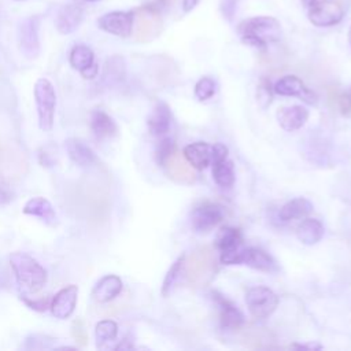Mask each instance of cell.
<instances>
[{
	"mask_svg": "<svg viewBox=\"0 0 351 351\" xmlns=\"http://www.w3.org/2000/svg\"><path fill=\"white\" fill-rule=\"evenodd\" d=\"M237 33L243 43L263 49L269 44L281 40L282 29L277 18L258 15L241 21L237 26Z\"/></svg>",
	"mask_w": 351,
	"mask_h": 351,
	"instance_id": "1",
	"label": "cell"
},
{
	"mask_svg": "<svg viewBox=\"0 0 351 351\" xmlns=\"http://www.w3.org/2000/svg\"><path fill=\"white\" fill-rule=\"evenodd\" d=\"M10 263L16 282L23 292L36 293L47 282V270L29 254L16 251L11 254Z\"/></svg>",
	"mask_w": 351,
	"mask_h": 351,
	"instance_id": "2",
	"label": "cell"
},
{
	"mask_svg": "<svg viewBox=\"0 0 351 351\" xmlns=\"http://www.w3.org/2000/svg\"><path fill=\"white\" fill-rule=\"evenodd\" d=\"M184 271L188 281L195 287L206 285L215 274V256L207 247L195 250L186 259L184 258Z\"/></svg>",
	"mask_w": 351,
	"mask_h": 351,
	"instance_id": "3",
	"label": "cell"
},
{
	"mask_svg": "<svg viewBox=\"0 0 351 351\" xmlns=\"http://www.w3.org/2000/svg\"><path fill=\"white\" fill-rule=\"evenodd\" d=\"M34 100L38 115V126L44 132L52 130L55 107H56V93L55 88L47 78H38L34 85Z\"/></svg>",
	"mask_w": 351,
	"mask_h": 351,
	"instance_id": "4",
	"label": "cell"
},
{
	"mask_svg": "<svg viewBox=\"0 0 351 351\" xmlns=\"http://www.w3.org/2000/svg\"><path fill=\"white\" fill-rule=\"evenodd\" d=\"M245 303L251 315L262 319L269 317L276 310L278 298L267 287H254L247 291Z\"/></svg>",
	"mask_w": 351,
	"mask_h": 351,
	"instance_id": "5",
	"label": "cell"
},
{
	"mask_svg": "<svg viewBox=\"0 0 351 351\" xmlns=\"http://www.w3.org/2000/svg\"><path fill=\"white\" fill-rule=\"evenodd\" d=\"M344 16L343 7L335 0L315 1L308 7L307 18L317 27H329L341 22Z\"/></svg>",
	"mask_w": 351,
	"mask_h": 351,
	"instance_id": "6",
	"label": "cell"
},
{
	"mask_svg": "<svg viewBox=\"0 0 351 351\" xmlns=\"http://www.w3.org/2000/svg\"><path fill=\"white\" fill-rule=\"evenodd\" d=\"M40 16H29L23 19L18 26V43L19 49L27 59H36L40 53V38H38Z\"/></svg>",
	"mask_w": 351,
	"mask_h": 351,
	"instance_id": "7",
	"label": "cell"
},
{
	"mask_svg": "<svg viewBox=\"0 0 351 351\" xmlns=\"http://www.w3.org/2000/svg\"><path fill=\"white\" fill-rule=\"evenodd\" d=\"M215 245L221 251V262L225 265L239 263L241 254V234L236 228H222L215 239Z\"/></svg>",
	"mask_w": 351,
	"mask_h": 351,
	"instance_id": "8",
	"label": "cell"
},
{
	"mask_svg": "<svg viewBox=\"0 0 351 351\" xmlns=\"http://www.w3.org/2000/svg\"><path fill=\"white\" fill-rule=\"evenodd\" d=\"M134 11H112L97 19V26L114 36L126 38L132 34L134 26Z\"/></svg>",
	"mask_w": 351,
	"mask_h": 351,
	"instance_id": "9",
	"label": "cell"
},
{
	"mask_svg": "<svg viewBox=\"0 0 351 351\" xmlns=\"http://www.w3.org/2000/svg\"><path fill=\"white\" fill-rule=\"evenodd\" d=\"M223 218V208L214 203H204L197 206L192 213V228L197 233L211 230Z\"/></svg>",
	"mask_w": 351,
	"mask_h": 351,
	"instance_id": "10",
	"label": "cell"
},
{
	"mask_svg": "<svg viewBox=\"0 0 351 351\" xmlns=\"http://www.w3.org/2000/svg\"><path fill=\"white\" fill-rule=\"evenodd\" d=\"M136 11H137V16L134 15V21H137L136 38L138 41L152 40L160 30V18H159L160 14L152 11L147 5H143Z\"/></svg>",
	"mask_w": 351,
	"mask_h": 351,
	"instance_id": "11",
	"label": "cell"
},
{
	"mask_svg": "<svg viewBox=\"0 0 351 351\" xmlns=\"http://www.w3.org/2000/svg\"><path fill=\"white\" fill-rule=\"evenodd\" d=\"M167 176L178 184H193L196 181V173L192 165L178 152H173L163 163Z\"/></svg>",
	"mask_w": 351,
	"mask_h": 351,
	"instance_id": "12",
	"label": "cell"
},
{
	"mask_svg": "<svg viewBox=\"0 0 351 351\" xmlns=\"http://www.w3.org/2000/svg\"><path fill=\"white\" fill-rule=\"evenodd\" d=\"M78 298V287L77 285H67L62 288L51 300V313L55 318L66 319L69 318L77 304Z\"/></svg>",
	"mask_w": 351,
	"mask_h": 351,
	"instance_id": "13",
	"label": "cell"
},
{
	"mask_svg": "<svg viewBox=\"0 0 351 351\" xmlns=\"http://www.w3.org/2000/svg\"><path fill=\"white\" fill-rule=\"evenodd\" d=\"M273 90L281 96H298L310 104L317 101V96L296 75H284L276 82Z\"/></svg>",
	"mask_w": 351,
	"mask_h": 351,
	"instance_id": "14",
	"label": "cell"
},
{
	"mask_svg": "<svg viewBox=\"0 0 351 351\" xmlns=\"http://www.w3.org/2000/svg\"><path fill=\"white\" fill-rule=\"evenodd\" d=\"M213 299L219 308V321L223 329H236L244 322L243 313L226 298L213 292Z\"/></svg>",
	"mask_w": 351,
	"mask_h": 351,
	"instance_id": "15",
	"label": "cell"
},
{
	"mask_svg": "<svg viewBox=\"0 0 351 351\" xmlns=\"http://www.w3.org/2000/svg\"><path fill=\"white\" fill-rule=\"evenodd\" d=\"M82 18H84V11L80 5H75V4L63 5L55 18V27L62 34H70L80 26V23L82 22Z\"/></svg>",
	"mask_w": 351,
	"mask_h": 351,
	"instance_id": "16",
	"label": "cell"
},
{
	"mask_svg": "<svg viewBox=\"0 0 351 351\" xmlns=\"http://www.w3.org/2000/svg\"><path fill=\"white\" fill-rule=\"evenodd\" d=\"M64 147L69 158L80 167H90L97 162V158L92 148L80 138H67L64 141Z\"/></svg>",
	"mask_w": 351,
	"mask_h": 351,
	"instance_id": "17",
	"label": "cell"
},
{
	"mask_svg": "<svg viewBox=\"0 0 351 351\" xmlns=\"http://www.w3.org/2000/svg\"><path fill=\"white\" fill-rule=\"evenodd\" d=\"M308 118V111L302 106H287L277 111V121L280 126L287 132L300 129Z\"/></svg>",
	"mask_w": 351,
	"mask_h": 351,
	"instance_id": "18",
	"label": "cell"
},
{
	"mask_svg": "<svg viewBox=\"0 0 351 351\" xmlns=\"http://www.w3.org/2000/svg\"><path fill=\"white\" fill-rule=\"evenodd\" d=\"M122 291V280L115 274L101 277L92 289V298L97 303H107L117 298Z\"/></svg>",
	"mask_w": 351,
	"mask_h": 351,
	"instance_id": "19",
	"label": "cell"
},
{
	"mask_svg": "<svg viewBox=\"0 0 351 351\" xmlns=\"http://www.w3.org/2000/svg\"><path fill=\"white\" fill-rule=\"evenodd\" d=\"M23 214L37 217L47 225H55L58 217L51 202L43 196L32 197L23 206Z\"/></svg>",
	"mask_w": 351,
	"mask_h": 351,
	"instance_id": "20",
	"label": "cell"
},
{
	"mask_svg": "<svg viewBox=\"0 0 351 351\" xmlns=\"http://www.w3.org/2000/svg\"><path fill=\"white\" fill-rule=\"evenodd\" d=\"M170 122H171V112L169 106L163 101L156 103V106L152 108L147 119V125L151 134L163 136L166 132H169Z\"/></svg>",
	"mask_w": 351,
	"mask_h": 351,
	"instance_id": "21",
	"label": "cell"
},
{
	"mask_svg": "<svg viewBox=\"0 0 351 351\" xmlns=\"http://www.w3.org/2000/svg\"><path fill=\"white\" fill-rule=\"evenodd\" d=\"M89 126H90V130L93 132V134L96 136V138H100V140L114 137L118 132L117 123L103 110H93L92 111Z\"/></svg>",
	"mask_w": 351,
	"mask_h": 351,
	"instance_id": "22",
	"label": "cell"
},
{
	"mask_svg": "<svg viewBox=\"0 0 351 351\" xmlns=\"http://www.w3.org/2000/svg\"><path fill=\"white\" fill-rule=\"evenodd\" d=\"M239 263H244L250 267L262 270V271H273L276 270V262L267 255L265 251L259 248H243L240 254Z\"/></svg>",
	"mask_w": 351,
	"mask_h": 351,
	"instance_id": "23",
	"label": "cell"
},
{
	"mask_svg": "<svg viewBox=\"0 0 351 351\" xmlns=\"http://www.w3.org/2000/svg\"><path fill=\"white\" fill-rule=\"evenodd\" d=\"M185 159L196 169H206L213 162V145L207 143H193L184 148Z\"/></svg>",
	"mask_w": 351,
	"mask_h": 351,
	"instance_id": "24",
	"label": "cell"
},
{
	"mask_svg": "<svg viewBox=\"0 0 351 351\" xmlns=\"http://www.w3.org/2000/svg\"><path fill=\"white\" fill-rule=\"evenodd\" d=\"M324 225L314 218H306L302 221V223L296 229V236L298 239L306 244V245H313L317 244L322 236H324Z\"/></svg>",
	"mask_w": 351,
	"mask_h": 351,
	"instance_id": "25",
	"label": "cell"
},
{
	"mask_svg": "<svg viewBox=\"0 0 351 351\" xmlns=\"http://www.w3.org/2000/svg\"><path fill=\"white\" fill-rule=\"evenodd\" d=\"M313 211V204L310 200H307L306 197H296L289 200L288 203H285L278 217L282 221H291V219H298L302 217L308 215Z\"/></svg>",
	"mask_w": 351,
	"mask_h": 351,
	"instance_id": "26",
	"label": "cell"
},
{
	"mask_svg": "<svg viewBox=\"0 0 351 351\" xmlns=\"http://www.w3.org/2000/svg\"><path fill=\"white\" fill-rule=\"evenodd\" d=\"M213 177L219 186L228 188L234 182V167L233 162L226 159L213 163Z\"/></svg>",
	"mask_w": 351,
	"mask_h": 351,
	"instance_id": "27",
	"label": "cell"
},
{
	"mask_svg": "<svg viewBox=\"0 0 351 351\" xmlns=\"http://www.w3.org/2000/svg\"><path fill=\"white\" fill-rule=\"evenodd\" d=\"M95 55L90 48L85 45H77L70 52V64L80 73L95 64Z\"/></svg>",
	"mask_w": 351,
	"mask_h": 351,
	"instance_id": "28",
	"label": "cell"
},
{
	"mask_svg": "<svg viewBox=\"0 0 351 351\" xmlns=\"http://www.w3.org/2000/svg\"><path fill=\"white\" fill-rule=\"evenodd\" d=\"M125 75V63L121 56H112L107 59L103 71V82L107 85H112L121 81Z\"/></svg>",
	"mask_w": 351,
	"mask_h": 351,
	"instance_id": "29",
	"label": "cell"
},
{
	"mask_svg": "<svg viewBox=\"0 0 351 351\" xmlns=\"http://www.w3.org/2000/svg\"><path fill=\"white\" fill-rule=\"evenodd\" d=\"M118 335V325L112 319H103L97 322L96 329H95V336H96V344L101 347L106 343L112 341Z\"/></svg>",
	"mask_w": 351,
	"mask_h": 351,
	"instance_id": "30",
	"label": "cell"
},
{
	"mask_svg": "<svg viewBox=\"0 0 351 351\" xmlns=\"http://www.w3.org/2000/svg\"><path fill=\"white\" fill-rule=\"evenodd\" d=\"M184 258H185V256H180V258L173 263V266L170 267V270L167 271V274H166V277H165V281H163V287H162V293H163V296H167V295L171 292V289H173L176 281H177V278L180 277L181 270H182V267H184Z\"/></svg>",
	"mask_w": 351,
	"mask_h": 351,
	"instance_id": "31",
	"label": "cell"
},
{
	"mask_svg": "<svg viewBox=\"0 0 351 351\" xmlns=\"http://www.w3.org/2000/svg\"><path fill=\"white\" fill-rule=\"evenodd\" d=\"M215 93V81L210 77L200 78L195 85V96L199 100H207Z\"/></svg>",
	"mask_w": 351,
	"mask_h": 351,
	"instance_id": "32",
	"label": "cell"
},
{
	"mask_svg": "<svg viewBox=\"0 0 351 351\" xmlns=\"http://www.w3.org/2000/svg\"><path fill=\"white\" fill-rule=\"evenodd\" d=\"M173 152H174V144H173L171 138L166 137V138L160 140V143L158 144V148H156V162L163 166V163L166 162V159H167Z\"/></svg>",
	"mask_w": 351,
	"mask_h": 351,
	"instance_id": "33",
	"label": "cell"
},
{
	"mask_svg": "<svg viewBox=\"0 0 351 351\" xmlns=\"http://www.w3.org/2000/svg\"><path fill=\"white\" fill-rule=\"evenodd\" d=\"M21 299L23 300V303L32 308V310H36V311H45L49 306H51V300L49 298H41V299H37V300H32L29 298H26L25 295L21 296Z\"/></svg>",
	"mask_w": 351,
	"mask_h": 351,
	"instance_id": "34",
	"label": "cell"
},
{
	"mask_svg": "<svg viewBox=\"0 0 351 351\" xmlns=\"http://www.w3.org/2000/svg\"><path fill=\"white\" fill-rule=\"evenodd\" d=\"M239 0H221L219 1V11L226 19H232L234 16Z\"/></svg>",
	"mask_w": 351,
	"mask_h": 351,
	"instance_id": "35",
	"label": "cell"
},
{
	"mask_svg": "<svg viewBox=\"0 0 351 351\" xmlns=\"http://www.w3.org/2000/svg\"><path fill=\"white\" fill-rule=\"evenodd\" d=\"M258 101L265 108L271 101V90L269 82H262L258 88Z\"/></svg>",
	"mask_w": 351,
	"mask_h": 351,
	"instance_id": "36",
	"label": "cell"
},
{
	"mask_svg": "<svg viewBox=\"0 0 351 351\" xmlns=\"http://www.w3.org/2000/svg\"><path fill=\"white\" fill-rule=\"evenodd\" d=\"M337 104L340 108V112L348 118H351V89L343 95L339 96Z\"/></svg>",
	"mask_w": 351,
	"mask_h": 351,
	"instance_id": "37",
	"label": "cell"
},
{
	"mask_svg": "<svg viewBox=\"0 0 351 351\" xmlns=\"http://www.w3.org/2000/svg\"><path fill=\"white\" fill-rule=\"evenodd\" d=\"M226 158H228V148L221 143L214 144L213 145V162L211 163L226 159Z\"/></svg>",
	"mask_w": 351,
	"mask_h": 351,
	"instance_id": "38",
	"label": "cell"
},
{
	"mask_svg": "<svg viewBox=\"0 0 351 351\" xmlns=\"http://www.w3.org/2000/svg\"><path fill=\"white\" fill-rule=\"evenodd\" d=\"M12 200V192L7 185L0 184V204H7Z\"/></svg>",
	"mask_w": 351,
	"mask_h": 351,
	"instance_id": "39",
	"label": "cell"
},
{
	"mask_svg": "<svg viewBox=\"0 0 351 351\" xmlns=\"http://www.w3.org/2000/svg\"><path fill=\"white\" fill-rule=\"evenodd\" d=\"M97 71H99V66H97V63H95L90 67H88L86 70L81 71V75L86 80H93L97 75Z\"/></svg>",
	"mask_w": 351,
	"mask_h": 351,
	"instance_id": "40",
	"label": "cell"
},
{
	"mask_svg": "<svg viewBox=\"0 0 351 351\" xmlns=\"http://www.w3.org/2000/svg\"><path fill=\"white\" fill-rule=\"evenodd\" d=\"M200 0H182L181 1V7H182V11L184 12H191L197 4H199Z\"/></svg>",
	"mask_w": 351,
	"mask_h": 351,
	"instance_id": "41",
	"label": "cell"
},
{
	"mask_svg": "<svg viewBox=\"0 0 351 351\" xmlns=\"http://www.w3.org/2000/svg\"><path fill=\"white\" fill-rule=\"evenodd\" d=\"M292 347L293 348H300V350L302 348H307V350H319L321 348L319 344H314V343L313 344H293Z\"/></svg>",
	"mask_w": 351,
	"mask_h": 351,
	"instance_id": "42",
	"label": "cell"
},
{
	"mask_svg": "<svg viewBox=\"0 0 351 351\" xmlns=\"http://www.w3.org/2000/svg\"><path fill=\"white\" fill-rule=\"evenodd\" d=\"M302 1H303V4H304L307 8H308V7H310V5H313V4H314L317 0H302Z\"/></svg>",
	"mask_w": 351,
	"mask_h": 351,
	"instance_id": "43",
	"label": "cell"
},
{
	"mask_svg": "<svg viewBox=\"0 0 351 351\" xmlns=\"http://www.w3.org/2000/svg\"><path fill=\"white\" fill-rule=\"evenodd\" d=\"M348 43L351 45V26H350V30H348Z\"/></svg>",
	"mask_w": 351,
	"mask_h": 351,
	"instance_id": "44",
	"label": "cell"
},
{
	"mask_svg": "<svg viewBox=\"0 0 351 351\" xmlns=\"http://www.w3.org/2000/svg\"><path fill=\"white\" fill-rule=\"evenodd\" d=\"M88 1H97V0H88Z\"/></svg>",
	"mask_w": 351,
	"mask_h": 351,
	"instance_id": "45",
	"label": "cell"
}]
</instances>
